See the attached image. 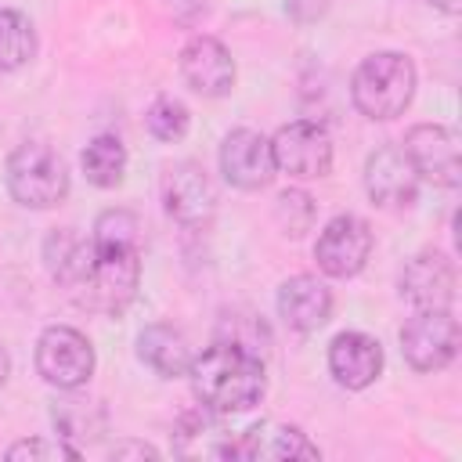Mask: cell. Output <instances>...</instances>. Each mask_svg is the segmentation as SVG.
<instances>
[{"label":"cell","instance_id":"obj_20","mask_svg":"<svg viewBox=\"0 0 462 462\" xmlns=\"http://www.w3.org/2000/svg\"><path fill=\"white\" fill-rule=\"evenodd\" d=\"M43 260L51 278L72 292L94 263V238H83L76 227H54L43 242Z\"/></svg>","mask_w":462,"mask_h":462},{"label":"cell","instance_id":"obj_8","mask_svg":"<svg viewBox=\"0 0 462 462\" xmlns=\"http://www.w3.org/2000/svg\"><path fill=\"white\" fill-rule=\"evenodd\" d=\"M368 256H372V227L354 213L332 217L314 242V260L328 278H354L368 263Z\"/></svg>","mask_w":462,"mask_h":462},{"label":"cell","instance_id":"obj_10","mask_svg":"<svg viewBox=\"0 0 462 462\" xmlns=\"http://www.w3.org/2000/svg\"><path fill=\"white\" fill-rule=\"evenodd\" d=\"M274 152L260 130L238 126L220 144V173L238 191H260L274 180Z\"/></svg>","mask_w":462,"mask_h":462},{"label":"cell","instance_id":"obj_18","mask_svg":"<svg viewBox=\"0 0 462 462\" xmlns=\"http://www.w3.org/2000/svg\"><path fill=\"white\" fill-rule=\"evenodd\" d=\"M173 451L184 458H235V437L220 426V415L199 404L173 426Z\"/></svg>","mask_w":462,"mask_h":462},{"label":"cell","instance_id":"obj_11","mask_svg":"<svg viewBox=\"0 0 462 462\" xmlns=\"http://www.w3.org/2000/svg\"><path fill=\"white\" fill-rule=\"evenodd\" d=\"M162 206L177 224L199 227L217 209V188L199 162H177L162 180Z\"/></svg>","mask_w":462,"mask_h":462},{"label":"cell","instance_id":"obj_24","mask_svg":"<svg viewBox=\"0 0 462 462\" xmlns=\"http://www.w3.org/2000/svg\"><path fill=\"white\" fill-rule=\"evenodd\" d=\"M144 126H148V134H152L155 141L173 144V141H180V137L188 134V126H191V112H188L184 101L162 94V97H155V101L148 105V112H144Z\"/></svg>","mask_w":462,"mask_h":462},{"label":"cell","instance_id":"obj_28","mask_svg":"<svg viewBox=\"0 0 462 462\" xmlns=\"http://www.w3.org/2000/svg\"><path fill=\"white\" fill-rule=\"evenodd\" d=\"M112 458H159V451L152 444H141V440H123L112 448Z\"/></svg>","mask_w":462,"mask_h":462},{"label":"cell","instance_id":"obj_15","mask_svg":"<svg viewBox=\"0 0 462 462\" xmlns=\"http://www.w3.org/2000/svg\"><path fill=\"white\" fill-rule=\"evenodd\" d=\"M235 458H249V462H289V458H321L318 444L289 422H256L245 433L235 437Z\"/></svg>","mask_w":462,"mask_h":462},{"label":"cell","instance_id":"obj_1","mask_svg":"<svg viewBox=\"0 0 462 462\" xmlns=\"http://www.w3.org/2000/svg\"><path fill=\"white\" fill-rule=\"evenodd\" d=\"M188 375H191V390H195L199 404H206L217 415L249 411L260 404V397L267 390L260 354L242 343H231V339H217L213 346L195 354Z\"/></svg>","mask_w":462,"mask_h":462},{"label":"cell","instance_id":"obj_19","mask_svg":"<svg viewBox=\"0 0 462 462\" xmlns=\"http://www.w3.org/2000/svg\"><path fill=\"white\" fill-rule=\"evenodd\" d=\"M137 357L162 379H180L188 375L195 354H191V343L180 328L173 325H148L141 328L137 336Z\"/></svg>","mask_w":462,"mask_h":462},{"label":"cell","instance_id":"obj_13","mask_svg":"<svg viewBox=\"0 0 462 462\" xmlns=\"http://www.w3.org/2000/svg\"><path fill=\"white\" fill-rule=\"evenodd\" d=\"M455 263L444 253H415L404 271H401V296L415 307V310H437V307H451L455 300Z\"/></svg>","mask_w":462,"mask_h":462},{"label":"cell","instance_id":"obj_26","mask_svg":"<svg viewBox=\"0 0 462 462\" xmlns=\"http://www.w3.org/2000/svg\"><path fill=\"white\" fill-rule=\"evenodd\" d=\"M274 217H278V227L289 235V238H300L303 231H310L314 224V199L300 188H289L278 195L274 202Z\"/></svg>","mask_w":462,"mask_h":462},{"label":"cell","instance_id":"obj_3","mask_svg":"<svg viewBox=\"0 0 462 462\" xmlns=\"http://www.w3.org/2000/svg\"><path fill=\"white\" fill-rule=\"evenodd\" d=\"M4 184H7V191L18 206L51 209L69 195V170H65V159L51 144L25 141L7 155Z\"/></svg>","mask_w":462,"mask_h":462},{"label":"cell","instance_id":"obj_12","mask_svg":"<svg viewBox=\"0 0 462 462\" xmlns=\"http://www.w3.org/2000/svg\"><path fill=\"white\" fill-rule=\"evenodd\" d=\"M365 191L375 206H411L419 195V173L401 144H383L365 162Z\"/></svg>","mask_w":462,"mask_h":462},{"label":"cell","instance_id":"obj_17","mask_svg":"<svg viewBox=\"0 0 462 462\" xmlns=\"http://www.w3.org/2000/svg\"><path fill=\"white\" fill-rule=\"evenodd\" d=\"M278 314L296 332H318L332 314V292L314 274H296L278 289Z\"/></svg>","mask_w":462,"mask_h":462},{"label":"cell","instance_id":"obj_2","mask_svg":"<svg viewBox=\"0 0 462 462\" xmlns=\"http://www.w3.org/2000/svg\"><path fill=\"white\" fill-rule=\"evenodd\" d=\"M350 97L368 119H397L415 97V65L401 51L368 54L350 76Z\"/></svg>","mask_w":462,"mask_h":462},{"label":"cell","instance_id":"obj_27","mask_svg":"<svg viewBox=\"0 0 462 462\" xmlns=\"http://www.w3.org/2000/svg\"><path fill=\"white\" fill-rule=\"evenodd\" d=\"M58 458H79V448L65 444V437H29L7 448V462H58Z\"/></svg>","mask_w":462,"mask_h":462},{"label":"cell","instance_id":"obj_29","mask_svg":"<svg viewBox=\"0 0 462 462\" xmlns=\"http://www.w3.org/2000/svg\"><path fill=\"white\" fill-rule=\"evenodd\" d=\"M437 11H444V14H458L462 11V0H430Z\"/></svg>","mask_w":462,"mask_h":462},{"label":"cell","instance_id":"obj_23","mask_svg":"<svg viewBox=\"0 0 462 462\" xmlns=\"http://www.w3.org/2000/svg\"><path fill=\"white\" fill-rule=\"evenodd\" d=\"M54 426L61 437H76V440H94L105 430V411L94 401L83 397H65L54 404Z\"/></svg>","mask_w":462,"mask_h":462},{"label":"cell","instance_id":"obj_5","mask_svg":"<svg viewBox=\"0 0 462 462\" xmlns=\"http://www.w3.org/2000/svg\"><path fill=\"white\" fill-rule=\"evenodd\" d=\"M36 372L58 390H79L94 375V346L79 328L51 325L36 339Z\"/></svg>","mask_w":462,"mask_h":462},{"label":"cell","instance_id":"obj_9","mask_svg":"<svg viewBox=\"0 0 462 462\" xmlns=\"http://www.w3.org/2000/svg\"><path fill=\"white\" fill-rule=\"evenodd\" d=\"M401 148L419 177H426L440 188H458L462 162H458V134L455 130H448L440 123H419L404 134Z\"/></svg>","mask_w":462,"mask_h":462},{"label":"cell","instance_id":"obj_22","mask_svg":"<svg viewBox=\"0 0 462 462\" xmlns=\"http://www.w3.org/2000/svg\"><path fill=\"white\" fill-rule=\"evenodd\" d=\"M36 54V29L22 11L0 7V72L29 65Z\"/></svg>","mask_w":462,"mask_h":462},{"label":"cell","instance_id":"obj_25","mask_svg":"<svg viewBox=\"0 0 462 462\" xmlns=\"http://www.w3.org/2000/svg\"><path fill=\"white\" fill-rule=\"evenodd\" d=\"M137 217L134 213H126V209H108V213H101L97 217V224H94V245L97 249H141L137 245Z\"/></svg>","mask_w":462,"mask_h":462},{"label":"cell","instance_id":"obj_7","mask_svg":"<svg viewBox=\"0 0 462 462\" xmlns=\"http://www.w3.org/2000/svg\"><path fill=\"white\" fill-rule=\"evenodd\" d=\"M271 152H274V166L296 180H318L332 170V137L314 119L285 123L274 134Z\"/></svg>","mask_w":462,"mask_h":462},{"label":"cell","instance_id":"obj_16","mask_svg":"<svg viewBox=\"0 0 462 462\" xmlns=\"http://www.w3.org/2000/svg\"><path fill=\"white\" fill-rule=\"evenodd\" d=\"M328 372L343 390H365L383 372V346L368 332H339L328 343Z\"/></svg>","mask_w":462,"mask_h":462},{"label":"cell","instance_id":"obj_21","mask_svg":"<svg viewBox=\"0 0 462 462\" xmlns=\"http://www.w3.org/2000/svg\"><path fill=\"white\" fill-rule=\"evenodd\" d=\"M79 162L94 188H116V184H123V173H126V148L119 137L101 134L83 148Z\"/></svg>","mask_w":462,"mask_h":462},{"label":"cell","instance_id":"obj_14","mask_svg":"<svg viewBox=\"0 0 462 462\" xmlns=\"http://www.w3.org/2000/svg\"><path fill=\"white\" fill-rule=\"evenodd\" d=\"M180 76L202 97H224L235 87V58L213 36H191L180 51Z\"/></svg>","mask_w":462,"mask_h":462},{"label":"cell","instance_id":"obj_4","mask_svg":"<svg viewBox=\"0 0 462 462\" xmlns=\"http://www.w3.org/2000/svg\"><path fill=\"white\" fill-rule=\"evenodd\" d=\"M137 285H141V249H97L94 245V263L69 296L94 314L116 318L134 303Z\"/></svg>","mask_w":462,"mask_h":462},{"label":"cell","instance_id":"obj_30","mask_svg":"<svg viewBox=\"0 0 462 462\" xmlns=\"http://www.w3.org/2000/svg\"><path fill=\"white\" fill-rule=\"evenodd\" d=\"M7 375H11V354H7V346L0 343V386L7 383Z\"/></svg>","mask_w":462,"mask_h":462},{"label":"cell","instance_id":"obj_6","mask_svg":"<svg viewBox=\"0 0 462 462\" xmlns=\"http://www.w3.org/2000/svg\"><path fill=\"white\" fill-rule=\"evenodd\" d=\"M401 350L415 372H440L451 365L458 354V321L451 318V307L415 310L401 328Z\"/></svg>","mask_w":462,"mask_h":462}]
</instances>
